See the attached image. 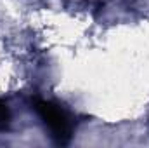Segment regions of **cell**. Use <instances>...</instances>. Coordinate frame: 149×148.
Returning a JSON list of instances; mask_svg holds the SVG:
<instances>
[{
  "label": "cell",
  "mask_w": 149,
  "mask_h": 148,
  "mask_svg": "<svg viewBox=\"0 0 149 148\" xmlns=\"http://www.w3.org/2000/svg\"><path fill=\"white\" fill-rule=\"evenodd\" d=\"M37 111L40 117L43 118V122L49 125L52 136L56 138V141L59 145H66L71 138V129H70V122L66 118V115L63 110L52 103L47 101H38L37 103Z\"/></svg>",
  "instance_id": "6da1fadb"
},
{
  "label": "cell",
  "mask_w": 149,
  "mask_h": 148,
  "mask_svg": "<svg viewBox=\"0 0 149 148\" xmlns=\"http://www.w3.org/2000/svg\"><path fill=\"white\" fill-rule=\"evenodd\" d=\"M9 118H10V113H9L7 105L0 101V131H3L9 125Z\"/></svg>",
  "instance_id": "7a4b0ae2"
}]
</instances>
